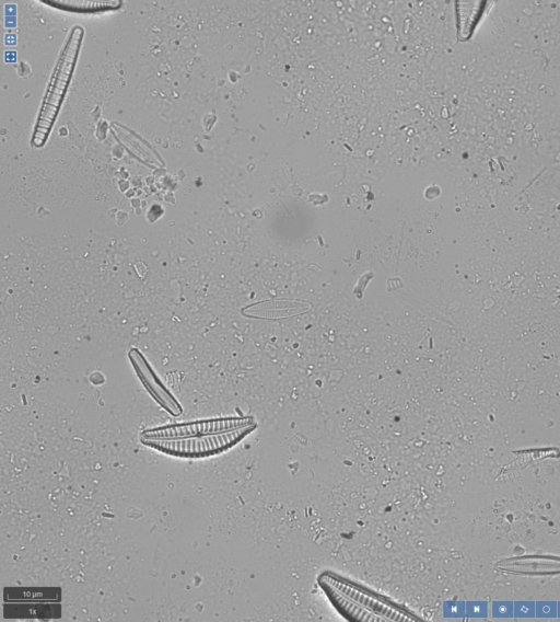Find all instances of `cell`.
I'll return each instance as SVG.
<instances>
[{"mask_svg": "<svg viewBox=\"0 0 560 622\" xmlns=\"http://www.w3.org/2000/svg\"><path fill=\"white\" fill-rule=\"evenodd\" d=\"M318 584L340 614L350 621H420L410 610L336 573L324 572Z\"/></svg>", "mask_w": 560, "mask_h": 622, "instance_id": "6da1fadb", "label": "cell"}, {"mask_svg": "<svg viewBox=\"0 0 560 622\" xmlns=\"http://www.w3.org/2000/svg\"><path fill=\"white\" fill-rule=\"evenodd\" d=\"M81 26L72 27L69 38L62 49L59 60L47 88L36 128L33 135V146L45 143L51 125L57 116L63 95L69 84L83 37Z\"/></svg>", "mask_w": 560, "mask_h": 622, "instance_id": "7a4b0ae2", "label": "cell"}, {"mask_svg": "<svg viewBox=\"0 0 560 622\" xmlns=\"http://www.w3.org/2000/svg\"><path fill=\"white\" fill-rule=\"evenodd\" d=\"M256 428V424L231 431L213 435L178 438V439H151L140 438V441L162 453L179 458H202L222 452Z\"/></svg>", "mask_w": 560, "mask_h": 622, "instance_id": "3957f363", "label": "cell"}, {"mask_svg": "<svg viewBox=\"0 0 560 622\" xmlns=\"http://www.w3.org/2000/svg\"><path fill=\"white\" fill-rule=\"evenodd\" d=\"M252 416L229 417L163 426L142 431V438L178 439L225 433L254 425Z\"/></svg>", "mask_w": 560, "mask_h": 622, "instance_id": "277c9868", "label": "cell"}, {"mask_svg": "<svg viewBox=\"0 0 560 622\" xmlns=\"http://www.w3.org/2000/svg\"><path fill=\"white\" fill-rule=\"evenodd\" d=\"M128 357L139 379L153 399L172 415L177 416L182 414L183 408L180 404L161 383L142 354L138 349L132 348L129 350Z\"/></svg>", "mask_w": 560, "mask_h": 622, "instance_id": "5b68a950", "label": "cell"}, {"mask_svg": "<svg viewBox=\"0 0 560 622\" xmlns=\"http://www.w3.org/2000/svg\"><path fill=\"white\" fill-rule=\"evenodd\" d=\"M310 309L311 304L305 301L277 299L247 306L242 310V313L254 319L278 320L304 313Z\"/></svg>", "mask_w": 560, "mask_h": 622, "instance_id": "8992f818", "label": "cell"}, {"mask_svg": "<svg viewBox=\"0 0 560 622\" xmlns=\"http://www.w3.org/2000/svg\"><path fill=\"white\" fill-rule=\"evenodd\" d=\"M3 608L5 619H51L61 614L60 606L56 603H9Z\"/></svg>", "mask_w": 560, "mask_h": 622, "instance_id": "52a82bcc", "label": "cell"}, {"mask_svg": "<svg viewBox=\"0 0 560 622\" xmlns=\"http://www.w3.org/2000/svg\"><path fill=\"white\" fill-rule=\"evenodd\" d=\"M3 599L8 601H49L59 602L61 599L60 588H5Z\"/></svg>", "mask_w": 560, "mask_h": 622, "instance_id": "ba28073f", "label": "cell"}]
</instances>
